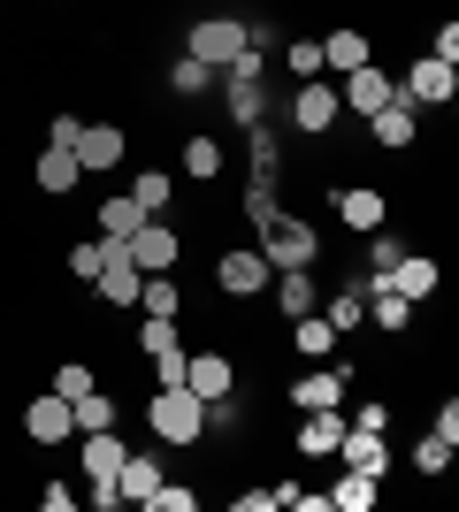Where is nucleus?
<instances>
[{"instance_id": "9", "label": "nucleus", "mask_w": 459, "mask_h": 512, "mask_svg": "<svg viewBox=\"0 0 459 512\" xmlns=\"http://www.w3.org/2000/svg\"><path fill=\"white\" fill-rule=\"evenodd\" d=\"M337 459H345V467H360V474H391V444H383V428H360V421H345Z\"/></svg>"}, {"instance_id": "34", "label": "nucleus", "mask_w": 459, "mask_h": 512, "mask_svg": "<svg viewBox=\"0 0 459 512\" xmlns=\"http://www.w3.org/2000/svg\"><path fill=\"white\" fill-rule=\"evenodd\" d=\"M92 390V367L85 360H69V367H54V398H69V406H77V398H85Z\"/></svg>"}, {"instance_id": "41", "label": "nucleus", "mask_w": 459, "mask_h": 512, "mask_svg": "<svg viewBox=\"0 0 459 512\" xmlns=\"http://www.w3.org/2000/svg\"><path fill=\"white\" fill-rule=\"evenodd\" d=\"M245 214H253V222H268V214H276V192H268V176H253V192H245Z\"/></svg>"}, {"instance_id": "15", "label": "nucleus", "mask_w": 459, "mask_h": 512, "mask_svg": "<svg viewBox=\"0 0 459 512\" xmlns=\"http://www.w3.org/2000/svg\"><path fill=\"white\" fill-rule=\"evenodd\" d=\"M337 115H345L337 85H322V77H306V85H299V130H314V138H322V130L337 123Z\"/></svg>"}, {"instance_id": "16", "label": "nucleus", "mask_w": 459, "mask_h": 512, "mask_svg": "<svg viewBox=\"0 0 459 512\" xmlns=\"http://www.w3.org/2000/svg\"><path fill=\"white\" fill-rule=\"evenodd\" d=\"M123 436L115 428H85V482H115V467H123Z\"/></svg>"}, {"instance_id": "18", "label": "nucleus", "mask_w": 459, "mask_h": 512, "mask_svg": "<svg viewBox=\"0 0 459 512\" xmlns=\"http://www.w3.org/2000/svg\"><path fill=\"white\" fill-rule=\"evenodd\" d=\"M31 176H39V192H77V184H85V169H77V153H69V146H46Z\"/></svg>"}, {"instance_id": "30", "label": "nucleus", "mask_w": 459, "mask_h": 512, "mask_svg": "<svg viewBox=\"0 0 459 512\" xmlns=\"http://www.w3.org/2000/svg\"><path fill=\"white\" fill-rule=\"evenodd\" d=\"M452 451H459V436L429 428V436H421V451H414V467H421V474H444V467H452Z\"/></svg>"}, {"instance_id": "35", "label": "nucleus", "mask_w": 459, "mask_h": 512, "mask_svg": "<svg viewBox=\"0 0 459 512\" xmlns=\"http://www.w3.org/2000/svg\"><path fill=\"white\" fill-rule=\"evenodd\" d=\"M284 62H291V77H299V85H306V77H329V69H322V46H314V39H299Z\"/></svg>"}, {"instance_id": "3", "label": "nucleus", "mask_w": 459, "mask_h": 512, "mask_svg": "<svg viewBox=\"0 0 459 512\" xmlns=\"http://www.w3.org/2000/svg\"><path fill=\"white\" fill-rule=\"evenodd\" d=\"M123 245H131V268H138V276H169L176 260H184V237H176L161 214H146V222H138Z\"/></svg>"}, {"instance_id": "43", "label": "nucleus", "mask_w": 459, "mask_h": 512, "mask_svg": "<svg viewBox=\"0 0 459 512\" xmlns=\"http://www.w3.org/2000/svg\"><path fill=\"white\" fill-rule=\"evenodd\" d=\"M161 383H184V352H169V360H153V390Z\"/></svg>"}, {"instance_id": "4", "label": "nucleus", "mask_w": 459, "mask_h": 512, "mask_svg": "<svg viewBox=\"0 0 459 512\" xmlns=\"http://www.w3.org/2000/svg\"><path fill=\"white\" fill-rule=\"evenodd\" d=\"M253 46V23H238V16H207V23H192V62H207V69H230Z\"/></svg>"}, {"instance_id": "39", "label": "nucleus", "mask_w": 459, "mask_h": 512, "mask_svg": "<svg viewBox=\"0 0 459 512\" xmlns=\"http://www.w3.org/2000/svg\"><path fill=\"white\" fill-rule=\"evenodd\" d=\"M360 321H368V306L352 299V291H345V299H329V329H337V337H345V329H360Z\"/></svg>"}, {"instance_id": "27", "label": "nucleus", "mask_w": 459, "mask_h": 512, "mask_svg": "<svg viewBox=\"0 0 459 512\" xmlns=\"http://www.w3.org/2000/svg\"><path fill=\"white\" fill-rule=\"evenodd\" d=\"M368 306V321H383V329H406V321H414V299H398L391 283H375V299H360Z\"/></svg>"}, {"instance_id": "20", "label": "nucleus", "mask_w": 459, "mask_h": 512, "mask_svg": "<svg viewBox=\"0 0 459 512\" xmlns=\"http://www.w3.org/2000/svg\"><path fill=\"white\" fill-rule=\"evenodd\" d=\"M291 406H299V413L345 406V375H299V383H291Z\"/></svg>"}, {"instance_id": "23", "label": "nucleus", "mask_w": 459, "mask_h": 512, "mask_svg": "<svg viewBox=\"0 0 459 512\" xmlns=\"http://www.w3.org/2000/svg\"><path fill=\"white\" fill-rule=\"evenodd\" d=\"M360 62H368V31H329L322 39V69L345 77V69H360Z\"/></svg>"}, {"instance_id": "19", "label": "nucleus", "mask_w": 459, "mask_h": 512, "mask_svg": "<svg viewBox=\"0 0 459 512\" xmlns=\"http://www.w3.org/2000/svg\"><path fill=\"white\" fill-rule=\"evenodd\" d=\"M375 497H383V474H360V467H345V482L329 490V505H337V512H375Z\"/></svg>"}, {"instance_id": "31", "label": "nucleus", "mask_w": 459, "mask_h": 512, "mask_svg": "<svg viewBox=\"0 0 459 512\" xmlns=\"http://www.w3.org/2000/svg\"><path fill=\"white\" fill-rule=\"evenodd\" d=\"M169 192H176V184H169V176H161V169H146V176H138V184H131L138 214H161V207H169Z\"/></svg>"}, {"instance_id": "33", "label": "nucleus", "mask_w": 459, "mask_h": 512, "mask_svg": "<svg viewBox=\"0 0 459 512\" xmlns=\"http://www.w3.org/2000/svg\"><path fill=\"white\" fill-rule=\"evenodd\" d=\"M85 428H115V398L85 390V398H77V436H85Z\"/></svg>"}, {"instance_id": "8", "label": "nucleus", "mask_w": 459, "mask_h": 512, "mask_svg": "<svg viewBox=\"0 0 459 512\" xmlns=\"http://www.w3.org/2000/svg\"><path fill=\"white\" fill-rule=\"evenodd\" d=\"M215 283L230 291V299H253V291H268V260H261V245L222 253V260H215Z\"/></svg>"}, {"instance_id": "37", "label": "nucleus", "mask_w": 459, "mask_h": 512, "mask_svg": "<svg viewBox=\"0 0 459 512\" xmlns=\"http://www.w3.org/2000/svg\"><path fill=\"white\" fill-rule=\"evenodd\" d=\"M368 237H375V245H368V268H375V276H391L406 245H398V237H383V230H368Z\"/></svg>"}, {"instance_id": "2", "label": "nucleus", "mask_w": 459, "mask_h": 512, "mask_svg": "<svg viewBox=\"0 0 459 512\" xmlns=\"http://www.w3.org/2000/svg\"><path fill=\"white\" fill-rule=\"evenodd\" d=\"M314 253H322V237L306 230L299 214H268L261 222V260H268V276H276V268H314Z\"/></svg>"}, {"instance_id": "24", "label": "nucleus", "mask_w": 459, "mask_h": 512, "mask_svg": "<svg viewBox=\"0 0 459 512\" xmlns=\"http://www.w3.org/2000/svg\"><path fill=\"white\" fill-rule=\"evenodd\" d=\"M138 352H146V360H169V352H184V344H176V314H146V329H138Z\"/></svg>"}, {"instance_id": "25", "label": "nucleus", "mask_w": 459, "mask_h": 512, "mask_svg": "<svg viewBox=\"0 0 459 512\" xmlns=\"http://www.w3.org/2000/svg\"><path fill=\"white\" fill-rule=\"evenodd\" d=\"M291 337H299L306 360H322L329 344H337V329H329V314H291Z\"/></svg>"}, {"instance_id": "10", "label": "nucleus", "mask_w": 459, "mask_h": 512, "mask_svg": "<svg viewBox=\"0 0 459 512\" xmlns=\"http://www.w3.org/2000/svg\"><path fill=\"white\" fill-rule=\"evenodd\" d=\"M337 100H345L352 115H375V107H391V100H398V85H391L375 62H360V69H345V92H337Z\"/></svg>"}, {"instance_id": "14", "label": "nucleus", "mask_w": 459, "mask_h": 512, "mask_svg": "<svg viewBox=\"0 0 459 512\" xmlns=\"http://www.w3.org/2000/svg\"><path fill=\"white\" fill-rule=\"evenodd\" d=\"M337 222H345V230H383V192H375V184H345V192H337Z\"/></svg>"}, {"instance_id": "1", "label": "nucleus", "mask_w": 459, "mask_h": 512, "mask_svg": "<svg viewBox=\"0 0 459 512\" xmlns=\"http://www.w3.org/2000/svg\"><path fill=\"white\" fill-rule=\"evenodd\" d=\"M146 428L161 444H199V436H207V398H192L184 383H161L153 406H146Z\"/></svg>"}, {"instance_id": "12", "label": "nucleus", "mask_w": 459, "mask_h": 512, "mask_svg": "<svg viewBox=\"0 0 459 512\" xmlns=\"http://www.w3.org/2000/svg\"><path fill=\"white\" fill-rule=\"evenodd\" d=\"M69 153H77V169H85V176L92 169H115V161H123V130H115V123H85Z\"/></svg>"}, {"instance_id": "36", "label": "nucleus", "mask_w": 459, "mask_h": 512, "mask_svg": "<svg viewBox=\"0 0 459 512\" xmlns=\"http://www.w3.org/2000/svg\"><path fill=\"white\" fill-rule=\"evenodd\" d=\"M184 169H192V176H215L222 169V146H215V138H192V146H184Z\"/></svg>"}, {"instance_id": "22", "label": "nucleus", "mask_w": 459, "mask_h": 512, "mask_svg": "<svg viewBox=\"0 0 459 512\" xmlns=\"http://www.w3.org/2000/svg\"><path fill=\"white\" fill-rule=\"evenodd\" d=\"M368 123H375V146H414V107H406V100H391V107H375V115H368Z\"/></svg>"}, {"instance_id": "32", "label": "nucleus", "mask_w": 459, "mask_h": 512, "mask_svg": "<svg viewBox=\"0 0 459 512\" xmlns=\"http://www.w3.org/2000/svg\"><path fill=\"white\" fill-rule=\"evenodd\" d=\"M146 512H199V490H184V482H169V474H161V490L146 497Z\"/></svg>"}, {"instance_id": "29", "label": "nucleus", "mask_w": 459, "mask_h": 512, "mask_svg": "<svg viewBox=\"0 0 459 512\" xmlns=\"http://www.w3.org/2000/svg\"><path fill=\"white\" fill-rule=\"evenodd\" d=\"M138 306H146V314H184V291H176L169 276H146L138 283Z\"/></svg>"}, {"instance_id": "11", "label": "nucleus", "mask_w": 459, "mask_h": 512, "mask_svg": "<svg viewBox=\"0 0 459 512\" xmlns=\"http://www.w3.org/2000/svg\"><path fill=\"white\" fill-rule=\"evenodd\" d=\"M153 490H161V459H153V451H123V467H115V497L146 512Z\"/></svg>"}, {"instance_id": "21", "label": "nucleus", "mask_w": 459, "mask_h": 512, "mask_svg": "<svg viewBox=\"0 0 459 512\" xmlns=\"http://www.w3.org/2000/svg\"><path fill=\"white\" fill-rule=\"evenodd\" d=\"M92 283H100V306H138V283H146V276H138L131 260H108Z\"/></svg>"}, {"instance_id": "28", "label": "nucleus", "mask_w": 459, "mask_h": 512, "mask_svg": "<svg viewBox=\"0 0 459 512\" xmlns=\"http://www.w3.org/2000/svg\"><path fill=\"white\" fill-rule=\"evenodd\" d=\"M261 77H230V115H238L245 130H261Z\"/></svg>"}, {"instance_id": "26", "label": "nucleus", "mask_w": 459, "mask_h": 512, "mask_svg": "<svg viewBox=\"0 0 459 512\" xmlns=\"http://www.w3.org/2000/svg\"><path fill=\"white\" fill-rule=\"evenodd\" d=\"M146 214H138V199L131 192H115V199H100V237H131Z\"/></svg>"}, {"instance_id": "7", "label": "nucleus", "mask_w": 459, "mask_h": 512, "mask_svg": "<svg viewBox=\"0 0 459 512\" xmlns=\"http://www.w3.org/2000/svg\"><path fill=\"white\" fill-rule=\"evenodd\" d=\"M184 390L215 406V398H230V390H238V367L222 360V352H184Z\"/></svg>"}, {"instance_id": "38", "label": "nucleus", "mask_w": 459, "mask_h": 512, "mask_svg": "<svg viewBox=\"0 0 459 512\" xmlns=\"http://www.w3.org/2000/svg\"><path fill=\"white\" fill-rule=\"evenodd\" d=\"M207 77H215V69H207V62H192V54H184V62L169 69V85H176V92H207Z\"/></svg>"}, {"instance_id": "13", "label": "nucleus", "mask_w": 459, "mask_h": 512, "mask_svg": "<svg viewBox=\"0 0 459 512\" xmlns=\"http://www.w3.org/2000/svg\"><path fill=\"white\" fill-rule=\"evenodd\" d=\"M375 283H391L398 299H414V306H421V299L444 283V268H437V260H421V253H398V268H391V276H375Z\"/></svg>"}, {"instance_id": "40", "label": "nucleus", "mask_w": 459, "mask_h": 512, "mask_svg": "<svg viewBox=\"0 0 459 512\" xmlns=\"http://www.w3.org/2000/svg\"><path fill=\"white\" fill-rule=\"evenodd\" d=\"M69 276H77V283L100 276V245H69Z\"/></svg>"}, {"instance_id": "17", "label": "nucleus", "mask_w": 459, "mask_h": 512, "mask_svg": "<svg viewBox=\"0 0 459 512\" xmlns=\"http://www.w3.org/2000/svg\"><path fill=\"white\" fill-rule=\"evenodd\" d=\"M337 436H345V413H337V406L299 413V451H306V459H329V451H337Z\"/></svg>"}, {"instance_id": "6", "label": "nucleus", "mask_w": 459, "mask_h": 512, "mask_svg": "<svg viewBox=\"0 0 459 512\" xmlns=\"http://www.w3.org/2000/svg\"><path fill=\"white\" fill-rule=\"evenodd\" d=\"M23 436H31V444H69V436H77V406L54 398V390L31 398V406H23Z\"/></svg>"}, {"instance_id": "5", "label": "nucleus", "mask_w": 459, "mask_h": 512, "mask_svg": "<svg viewBox=\"0 0 459 512\" xmlns=\"http://www.w3.org/2000/svg\"><path fill=\"white\" fill-rule=\"evenodd\" d=\"M452 92H459V62H437V54H429V62L406 69V92H398V100L406 107H444Z\"/></svg>"}, {"instance_id": "42", "label": "nucleus", "mask_w": 459, "mask_h": 512, "mask_svg": "<svg viewBox=\"0 0 459 512\" xmlns=\"http://www.w3.org/2000/svg\"><path fill=\"white\" fill-rule=\"evenodd\" d=\"M39 505H46V512H69V505H77V490H69V482H46Z\"/></svg>"}]
</instances>
